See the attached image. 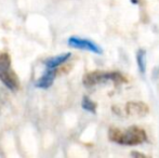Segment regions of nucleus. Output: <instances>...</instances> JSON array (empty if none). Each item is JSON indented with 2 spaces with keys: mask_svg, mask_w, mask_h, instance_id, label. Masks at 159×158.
<instances>
[{
  "mask_svg": "<svg viewBox=\"0 0 159 158\" xmlns=\"http://www.w3.org/2000/svg\"><path fill=\"white\" fill-rule=\"evenodd\" d=\"M71 56L70 52H65L62 53V54L55 55V56H52L50 59L46 60L44 61V65H46L47 68H57L59 66H61L62 64L66 63Z\"/></svg>",
  "mask_w": 159,
  "mask_h": 158,
  "instance_id": "7",
  "label": "nucleus"
},
{
  "mask_svg": "<svg viewBox=\"0 0 159 158\" xmlns=\"http://www.w3.org/2000/svg\"><path fill=\"white\" fill-rule=\"evenodd\" d=\"M81 107L84 108V111H87V112H89V113H92V114H95L96 113V104L88 97H82Z\"/></svg>",
  "mask_w": 159,
  "mask_h": 158,
  "instance_id": "9",
  "label": "nucleus"
},
{
  "mask_svg": "<svg viewBox=\"0 0 159 158\" xmlns=\"http://www.w3.org/2000/svg\"><path fill=\"white\" fill-rule=\"evenodd\" d=\"M125 111L128 116L140 118V117H144L148 114L149 108L144 102H128Z\"/></svg>",
  "mask_w": 159,
  "mask_h": 158,
  "instance_id": "5",
  "label": "nucleus"
},
{
  "mask_svg": "<svg viewBox=\"0 0 159 158\" xmlns=\"http://www.w3.org/2000/svg\"><path fill=\"white\" fill-rule=\"evenodd\" d=\"M113 82L115 84H121L128 82L126 75L121 74L120 72H113V70H93L89 72L82 78V84L87 88L98 86V84Z\"/></svg>",
  "mask_w": 159,
  "mask_h": 158,
  "instance_id": "2",
  "label": "nucleus"
},
{
  "mask_svg": "<svg viewBox=\"0 0 159 158\" xmlns=\"http://www.w3.org/2000/svg\"><path fill=\"white\" fill-rule=\"evenodd\" d=\"M108 139L114 143L126 146H136L147 141V134L143 128L132 126L127 129L109 128Z\"/></svg>",
  "mask_w": 159,
  "mask_h": 158,
  "instance_id": "1",
  "label": "nucleus"
},
{
  "mask_svg": "<svg viewBox=\"0 0 159 158\" xmlns=\"http://www.w3.org/2000/svg\"><path fill=\"white\" fill-rule=\"evenodd\" d=\"M136 64H138V68L142 75H145L146 73V51L144 49H140L136 52Z\"/></svg>",
  "mask_w": 159,
  "mask_h": 158,
  "instance_id": "8",
  "label": "nucleus"
},
{
  "mask_svg": "<svg viewBox=\"0 0 159 158\" xmlns=\"http://www.w3.org/2000/svg\"><path fill=\"white\" fill-rule=\"evenodd\" d=\"M67 42H68V44L71 48L89 51V52L95 53V54H102L103 53V49L101 48V46H98L96 42L92 41L90 39L81 38V37L78 36H71L68 38Z\"/></svg>",
  "mask_w": 159,
  "mask_h": 158,
  "instance_id": "4",
  "label": "nucleus"
},
{
  "mask_svg": "<svg viewBox=\"0 0 159 158\" xmlns=\"http://www.w3.org/2000/svg\"><path fill=\"white\" fill-rule=\"evenodd\" d=\"M57 74V68H47L44 74L36 81V84H35L36 88L43 89V90L49 89L53 84V82H54Z\"/></svg>",
  "mask_w": 159,
  "mask_h": 158,
  "instance_id": "6",
  "label": "nucleus"
},
{
  "mask_svg": "<svg viewBox=\"0 0 159 158\" xmlns=\"http://www.w3.org/2000/svg\"><path fill=\"white\" fill-rule=\"evenodd\" d=\"M0 81L7 89L14 92L20 88V78L12 70V62L9 53H0Z\"/></svg>",
  "mask_w": 159,
  "mask_h": 158,
  "instance_id": "3",
  "label": "nucleus"
}]
</instances>
